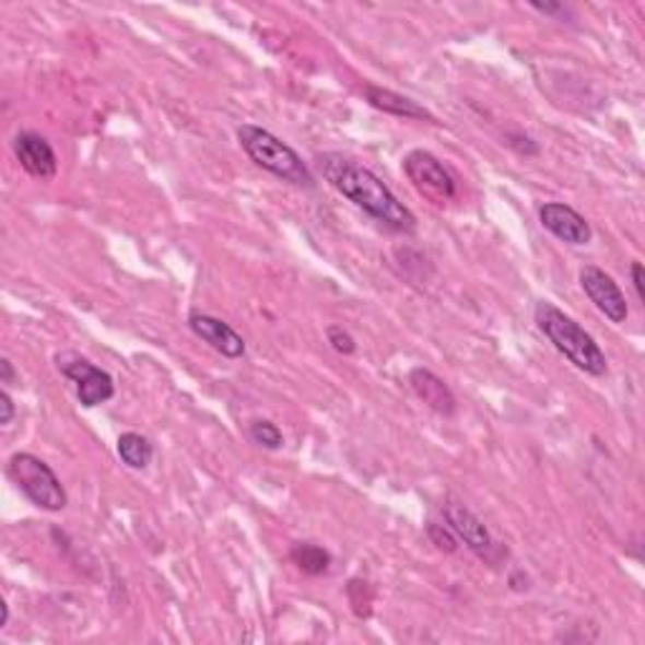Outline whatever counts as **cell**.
<instances>
[{
	"mask_svg": "<svg viewBox=\"0 0 645 645\" xmlns=\"http://www.w3.org/2000/svg\"><path fill=\"white\" fill-rule=\"evenodd\" d=\"M117 452L124 465L131 469H146L149 465H152V457H154L152 442L137 432L121 434L117 442Z\"/></svg>",
	"mask_w": 645,
	"mask_h": 645,
	"instance_id": "5bb4252c",
	"label": "cell"
},
{
	"mask_svg": "<svg viewBox=\"0 0 645 645\" xmlns=\"http://www.w3.org/2000/svg\"><path fill=\"white\" fill-rule=\"evenodd\" d=\"M239 146L245 149V154L258 164L260 169L270 172L278 179L291 181L297 187H313V175L308 164L301 160V154L293 146H288L283 139L270 134L268 129L255 127V124H243L237 129Z\"/></svg>",
	"mask_w": 645,
	"mask_h": 645,
	"instance_id": "3957f363",
	"label": "cell"
},
{
	"mask_svg": "<svg viewBox=\"0 0 645 645\" xmlns=\"http://www.w3.org/2000/svg\"><path fill=\"white\" fill-rule=\"evenodd\" d=\"M56 363H59L61 374L77 384L81 407L94 409L114 399V391H117V388H114V378L106 374V371L94 366L91 361L81 359L77 353H61L56 355Z\"/></svg>",
	"mask_w": 645,
	"mask_h": 645,
	"instance_id": "8992f818",
	"label": "cell"
},
{
	"mask_svg": "<svg viewBox=\"0 0 645 645\" xmlns=\"http://www.w3.org/2000/svg\"><path fill=\"white\" fill-rule=\"evenodd\" d=\"M8 477L26 497L36 504V507L46 512H61L69 504V494H66L61 479L56 477V471L46 465L44 459H38L36 454L21 452L13 454L8 459Z\"/></svg>",
	"mask_w": 645,
	"mask_h": 645,
	"instance_id": "277c9868",
	"label": "cell"
},
{
	"mask_svg": "<svg viewBox=\"0 0 645 645\" xmlns=\"http://www.w3.org/2000/svg\"><path fill=\"white\" fill-rule=\"evenodd\" d=\"M363 94H366V102L374 106V109L391 114V117L417 119V121H436L434 114H429L424 106H419L417 102H411V98H407V96L396 94V91L366 84L363 86Z\"/></svg>",
	"mask_w": 645,
	"mask_h": 645,
	"instance_id": "4fadbf2b",
	"label": "cell"
},
{
	"mask_svg": "<svg viewBox=\"0 0 645 645\" xmlns=\"http://www.w3.org/2000/svg\"><path fill=\"white\" fill-rule=\"evenodd\" d=\"M0 409H3V413H0V426H8L15 417L13 399H11V394H8V391L0 394Z\"/></svg>",
	"mask_w": 645,
	"mask_h": 645,
	"instance_id": "d6986e66",
	"label": "cell"
},
{
	"mask_svg": "<svg viewBox=\"0 0 645 645\" xmlns=\"http://www.w3.org/2000/svg\"><path fill=\"white\" fill-rule=\"evenodd\" d=\"M535 322L544 333V338H548L575 368H580L590 376L608 374L606 353L600 351V345L595 343V338L587 333L580 322H575L548 301L537 303Z\"/></svg>",
	"mask_w": 645,
	"mask_h": 645,
	"instance_id": "7a4b0ae2",
	"label": "cell"
},
{
	"mask_svg": "<svg viewBox=\"0 0 645 645\" xmlns=\"http://www.w3.org/2000/svg\"><path fill=\"white\" fill-rule=\"evenodd\" d=\"M318 162L328 185L382 225L396 230V233H413L417 230V214L399 202V197L374 172L361 167L359 162L343 154H322Z\"/></svg>",
	"mask_w": 645,
	"mask_h": 645,
	"instance_id": "6da1fadb",
	"label": "cell"
},
{
	"mask_svg": "<svg viewBox=\"0 0 645 645\" xmlns=\"http://www.w3.org/2000/svg\"><path fill=\"white\" fill-rule=\"evenodd\" d=\"M189 328L197 338H202L204 343H210L214 351L225 355V359H243L245 355V341L230 322L207 316V313H192L189 316Z\"/></svg>",
	"mask_w": 645,
	"mask_h": 645,
	"instance_id": "8fae6325",
	"label": "cell"
},
{
	"mask_svg": "<svg viewBox=\"0 0 645 645\" xmlns=\"http://www.w3.org/2000/svg\"><path fill=\"white\" fill-rule=\"evenodd\" d=\"M250 436L255 444H260L262 449L268 452H275L283 446V432H280V429L268 419H255L250 424Z\"/></svg>",
	"mask_w": 645,
	"mask_h": 645,
	"instance_id": "2e32d148",
	"label": "cell"
},
{
	"mask_svg": "<svg viewBox=\"0 0 645 645\" xmlns=\"http://www.w3.org/2000/svg\"><path fill=\"white\" fill-rule=\"evenodd\" d=\"M426 532L432 537V542L436 548L444 550V552H457L459 548V537L452 532L449 525H439V523H429L426 525Z\"/></svg>",
	"mask_w": 645,
	"mask_h": 645,
	"instance_id": "e0dca14e",
	"label": "cell"
},
{
	"mask_svg": "<svg viewBox=\"0 0 645 645\" xmlns=\"http://www.w3.org/2000/svg\"><path fill=\"white\" fill-rule=\"evenodd\" d=\"M444 519L446 525L452 527V532L459 537L467 548L474 552L477 558H482L490 565H500V562L507 558V550L494 540L490 529L479 519L474 512L457 500H446L444 504Z\"/></svg>",
	"mask_w": 645,
	"mask_h": 645,
	"instance_id": "5b68a950",
	"label": "cell"
},
{
	"mask_svg": "<svg viewBox=\"0 0 645 645\" xmlns=\"http://www.w3.org/2000/svg\"><path fill=\"white\" fill-rule=\"evenodd\" d=\"M326 336H328V343L333 345V349H336L338 353H343V355L355 353V341H353V336H351L349 330H345L343 326H328V328H326Z\"/></svg>",
	"mask_w": 645,
	"mask_h": 645,
	"instance_id": "ac0fdd59",
	"label": "cell"
},
{
	"mask_svg": "<svg viewBox=\"0 0 645 645\" xmlns=\"http://www.w3.org/2000/svg\"><path fill=\"white\" fill-rule=\"evenodd\" d=\"M291 560L303 570L305 575H326L330 562H333V558H330V552L326 548H320V544H313V542L293 544Z\"/></svg>",
	"mask_w": 645,
	"mask_h": 645,
	"instance_id": "9a60e30c",
	"label": "cell"
},
{
	"mask_svg": "<svg viewBox=\"0 0 645 645\" xmlns=\"http://www.w3.org/2000/svg\"><path fill=\"white\" fill-rule=\"evenodd\" d=\"M409 386L429 409L442 413V417H454V411H457V399H454L452 388L444 384V378L436 376L434 371L421 366L411 368Z\"/></svg>",
	"mask_w": 645,
	"mask_h": 645,
	"instance_id": "7c38bea8",
	"label": "cell"
},
{
	"mask_svg": "<svg viewBox=\"0 0 645 645\" xmlns=\"http://www.w3.org/2000/svg\"><path fill=\"white\" fill-rule=\"evenodd\" d=\"M403 172H407L411 185L436 204L449 202L457 195V185H454L452 175L432 152L413 149V152L407 154V160H403Z\"/></svg>",
	"mask_w": 645,
	"mask_h": 645,
	"instance_id": "52a82bcc",
	"label": "cell"
},
{
	"mask_svg": "<svg viewBox=\"0 0 645 645\" xmlns=\"http://www.w3.org/2000/svg\"><path fill=\"white\" fill-rule=\"evenodd\" d=\"M13 152L19 156L21 167L38 179H54L59 172L54 146L36 131H21L13 142Z\"/></svg>",
	"mask_w": 645,
	"mask_h": 645,
	"instance_id": "30bf717a",
	"label": "cell"
},
{
	"mask_svg": "<svg viewBox=\"0 0 645 645\" xmlns=\"http://www.w3.org/2000/svg\"><path fill=\"white\" fill-rule=\"evenodd\" d=\"M631 278H633V288H635V295H638V301H645V275H643V265L638 260L631 265Z\"/></svg>",
	"mask_w": 645,
	"mask_h": 645,
	"instance_id": "ffe728a7",
	"label": "cell"
},
{
	"mask_svg": "<svg viewBox=\"0 0 645 645\" xmlns=\"http://www.w3.org/2000/svg\"><path fill=\"white\" fill-rule=\"evenodd\" d=\"M540 222L548 233L567 245H587L593 239V227L580 212L562 202H548L540 207Z\"/></svg>",
	"mask_w": 645,
	"mask_h": 645,
	"instance_id": "9c48e42d",
	"label": "cell"
},
{
	"mask_svg": "<svg viewBox=\"0 0 645 645\" xmlns=\"http://www.w3.org/2000/svg\"><path fill=\"white\" fill-rule=\"evenodd\" d=\"M580 285L590 303L598 308L610 322H625L628 320V301L618 283L608 275L606 270L585 265L580 270Z\"/></svg>",
	"mask_w": 645,
	"mask_h": 645,
	"instance_id": "ba28073f",
	"label": "cell"
},
{
	"mask_svg": "<svg viewBox=\"0 0 645 645\" xmlns=\"http://www.w3.org/2000/svg\"><path fill=\"white\" fill-rule=\"evenodd\" d=\"M3 606V620H0V628L8 625V618H11V610H8V602H0Z\"/></svg>",
	"mask_w": 645,
	"mask_h": 645,
	"instance_id": "7402d4cb",
	"label": "cell"
},
{
	"mask_svg": "<svg viewBox=\"0 0 645 645\" xmlns=\"http://www.w3.org/2000/svg\"><path fill=\"white\" fill-rule=\"evenodd\" d=\"M0 384L5 386H13L15 384V371H13V363L3 359L0 361Z\"/></svg>",
	"mask_w": 645,
	"mask_h": 645,
	"instance_id": "44dd1931",
	"label": "cell"
}]
</instances>
